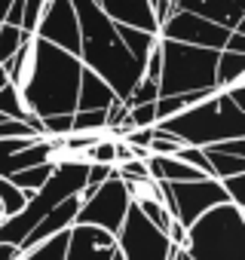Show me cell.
<instances>
[{
  "label": "cell",
  "instance_id": "6da1fadb",
  "mask_svg": "<svg viewBox=\"0 0 245 260\" xmlns=\"http://www.w3.org/2000/svg\"><path fill=\"white\" fill-rule=\"evenodd\" d=\"M83 61L46 40H31V74L19 89L22 104L37 119L74 116Z\"/></svg>",
  "mask_w": 245,
  "mask_h": 260
},
{
  "label": "cell",
  "instance_id": "7a4b0ae2",
  "mask_svg": "<svg viewBox=\"0 0 245 260\" xmlns=\"http://www.w3.org/2000/svg\"><path fill=\"white\" fill-rule=\"evenodd\" d=\"M242 125H245V110L236 107L227 98V92H218L181 110L178 116L157 122L160 132L172 135L181 147H211L221 141L242 138Z\"/></svg>",
  "mask_w": 245,
  "mask_h": 260
},
{
  "label": "cell",
  "instance_id": "3957f363",
  "mask_svg": "<svg viewBox=\"0 0 245 260\" xmlns=\"http://www.w3.org/2000/svg\"><path fill=\"white\" fill-rule=\"evenodd\" d=\"M86 169H89L86 159H62V162H55V172H52L49 181L28 199V205H25L16 217L0 220V242L19 248L22 239H25L55 205H62L65 199L80 196V193L86 190Z\"/></svg>",
  "mask_w": 245,
  "mask_h": 260
},
{
  "label": "cell",
  "instance_id": "277c9868",
  "mask_svg": "<svg viewBox=\"0 0 245 260\" xmlns=\"http://www.w3.org/2000/svg\"><path fill=\"white\" fill-rule=\"evenodd\" d=\"M242 230L245 211L224 202L187 226V242L181 251L190 260H242Z\"/></svg>",
  "mask_w": 245,
  "mask_h": 260
},
{
  "label": "cell",
  "instance_id": "5b68a950",
  "mask_svg": "<svg viewBox=\"0 0 245 260\" xmlns=\"http://www.w3.org/2000/svg\"><path fill=\"white\" fill-rule=\"evenodd\" d=\"M160 49H163L160 98L215 89L218 52L196 49V46H184V43H175V40H160Z\"/></svg>",
  "mask_w": 245,
  "mask_h": 260
},
{
  "label": "cell",
  "instance_id": "8992f818",
  "mask_svg": "<svg viewBox=\"0 0 245 260\" xmlns=\"http://www.w3.org/2000/svg\"><path fill=\"white\" fill-rule=\"evenodd\" d=\"M80 61H83V68H89L95 77H101L119 101H126L129 92H132V89L138 86V80L144 77V64L135 61L119 40H113V43H92V40H83V43H80Z\"/></svg>",
  "mask_w": 245,
  "mask_h": 260
},
{
  "label": "cell",
  "instance_id": "52a82bcc",
  "mask_svg": "<svg viewBox=\"0 0 245 260\" xmlns=\"http://www.w3.org/2000/svg\"><path fill=\"white\" fill-rule=\"evenodd\" d=\"M160 202L169 211L172 220H178L184 230L193 226L205 211L230 202L221 181L215 178H202V181H190V184H160Z\"/></svg>",
  "mask_w": 245,
  "mask_h": 260
},
{
  "label": "cell",
  "instance_id": "ba28073f",
  "mask_svg": "<svg viewBox=\"0 0 245 260\" xmlns=\"http://www.w3.org/2000/svg\"><path fill=\"white\" fill-rule=\"evenodd\" d=\"M132 205V196L126 190L116 175L110 181H104L101 187H95L89 196L80 199V211L74 217V223H83V226H98L110 236L119 233L122 220H126V211Z\"/></svg>",
  "mask_w": 245,
  "mask_h": 260
},
{
  "label": "cell",
  "instance_id": "9c48e42d",
  "mask_svg": "<svg viewBox=\"0 0 245 260\" xmlns=\"http://www.w3.org/2000/svg\"><path fill=\"white\" fill-rule=\"evenodd\" d=\"M175 251L178 248L169 245L166 233H160L132 202L116 233V254L122 260H172Z\"/></svg>",
  "mask_w": 245,
  "mask_h": 260
},
{
  "label": "cell",
  "instance_id": "30bf717a",
  "mask_svg": "<svg viewBox=\"0 0 245 260\" xmlns=\"http://www.w3.org/2000/svg\"><path fill=\"white\" fill-rule=\"evenodd\" d=\"M160 40H175V43H184V46H196V49H211V52H221L230 31L215 25V22H205L199 16H190V13H172L160 31H157Z\"/></svg>",
  "mask_w": 245,
  "mask_h": 260
},
{
  "label": "cell",
  "instance_id": "8fae6325",
  "mask_svg": "<svg viewBox=\"0 0 245 260\" xmlns=\"http://www.w3.org/2000/svg\"><path fill=\"white\" fill-rule=\"evenodd\" d=\"M34 37L80 58V43L83 40H80V25H77V13L71 7V0H46L40 22L34 28Z\"/></svg>",
  "mask_w": 245,
  "mask_h": 260
},
{
  "label": "cell",
  "instance_id": "7c38bea8",
  "mask_svg": "<svg viewBox=\"0 0 245 260\" xmlns=\"http://www.w3.org/2000/svg\"><path fill=\"white\" fill-rule=\"evenodd\" d=\"M113 251H116V236H110L98 226L74 223L68 230L65 260H110Z\"/></svg>",
  "mask_w": 245,
  "mask_h": 260
},
{
  "label": "cell",
  "instance_id": "4fadbf2b",
  "mask_svg": "<svg viewBox=\"0 0 245 260\" xmlns=\"http://www.w3.org/2000/svg\"><path fill=\"white\" fill-rule=\"evenodd\" d=\"M172 13H190L227 31H236L245 22V10L236 0H172Z\"/></svg>",
  "mask_w": 245,
  "mask_h": 260
},
{
  "label": "cell",
  "instance_id": "5bb4252c",
  "mask_svg": "<svg viewBox=\"0 0 245 260\" xmlns=\"http://www.w3.org/2000/svg\"><path fill=\"white\" fill-rule=\"evenodd\" d=\"M95 7L113 22V25H126V28H138L147 34H157L160 25L154 19V10L147 0H95Z\"/></svg>",
  "mask_w": 245,
  "mask_h": 260
},
{
  "label": "cell",
  "instance_id": "9a60e30c",
  "mask_svg": "<svg viewBox=\"0 0 245 260\" xmlns=\"http://www.w3.org/2000/svg\"><path fill=\"white\" fill-rule=\"evenodd\" d=\"M77 211H80V196H74V199H65L62 205H55L25 239H22V245H19V254H28L31 248H37V245H43L46 239H52V236H58V233H68L71 226H74V217H77Z\"/></svg>",
  "mask_w": 245,
  "mask_h": 260
},
{
  "label": "cell",
  "instance_id": "2e32d148",
  "mask_svg": "<svg viewBox=\"0 0 245 260\" xmlns=\"http://www.w3.org/2000/svg\"><path fill=\"white\" fill-rule=\"evenodd\" d=\"M113 101H119L113 92H110V86L101 80V77H95L89 68H83V74H80V89H77V110H107ZM74 110V113H77Z\"/></svg>",
  "mask_w": 245,
  "mask_h": 260
},
{
  "label": "cell",
  "instance_id": "e0dca14e",
  "mask_svg": "<svg viewBox=\"0 0 245 260\" xmlns=\"http://www.w3.org/2000/svg\"><path fill=\"white\" fill-rule=\"evenodd\" d=\"M242 77H245V55L221 49L218 52V64H215V89L224 92V89L242 83Z\"/></svg>",
  "mask_w": 245,
  "mask_h": 260
},
{
  "label": "cell",
  "instance_id": "ac0fdd59",
  "mask_svg": "<svg viewBox=\"0 0 245 260\" xmlns=\"http://www.w3.org/2000/svg\"><path fill=\"white\" fill-rule=\"evenodd\" d=\"M113 31H116V40L126 46V52L135 61L144 64V58L150 55V49L157 43V34H147V31H138V28H126V25H113Z\"/></svg>",
  "mask_w": 245,
  "mask_h": 260
},
{
  "label": "cell",
  "instance_id": "d6986e66",
  "mask_svg": "<svg viewBox=\"0 0 245 260\" xmlns=\"http://www.w3.org/2000/svg\"><path fill=\"white\" fill-rule=\"evenodd\" d=\"M202 153L208 159V169H211V178L215 181H224V178H233V175H245V156L221 153L215 147H202Z\"/></svg>",
  "mask_w": 245,
  "mask_h": 260
},
{
  "label": "cell",
  "instance_id": "ffe728a7",
  "mask_svg": "<svg viewBox=\"0 0 245 260\" xmlns=\"http://www.w3.org/2000/svg\"><path fill=\"white\" fill-rule=\"evenodd\" d=\"M55 172V162H43V166H31V169H25V172H16L13 178H7V181H13L22 193H28V196H34L46 181H49V175Z\"/></svg>",
  "mask_w": 245,
  "mask_h": 260
},
{
  "label": "cell",
  "instance_id": "44dd1931",
  "mask_svg": "<svg viewBox=\"0 0 245 260\" xmlns=\"http://www.w3.org/2000/svg\"><path fill=\"white\" fill-rule=\"evenodd\" d=\"M28 193H22L13 181H7V178H0V220H7V217H16L25 205H28Z\"/></svg>",
  "mask_w": 245,
  "mask_h": 260
},
{
  "label": "cell",
  "instance_id": "7402d4cb",
  "mask_svg": "<svg viewBox=\"0 0 245 260\" xmlns=\"http://www.w3.org/2000/svg\"><path fill=\"white\" fill-rule=\"evenodd\" d=\"M65 248H68V233H58V236L46 239L43 245L31 248L28 254H22L19 260H65Z\"/></svg>",
  "mask_w": 245,
  "mask_h": 260
},
{
  "label": "cell",
  "instance_id": "603a6c76",
  "mask_svg": "<svg viewBox=\"0 0 245 260\" xmlns=\"http://www.w3.org/2000/svg\"><path fill=\"white\" fill-rule=\"evenodd\" d=\"M0 113L10 116V119H19V122L28 119V110H25V104H22V95H19V89H16L13 83L0 86Z\"/></svg>",
  "mask_w": 245,
  "mask_h": 260
},
{
  "label": "cell",
  "instance_id": "cb8c5ba5",
  "mask_svg": "<svg viewBox=\"0 0 245 260\" xmlns=\"http://www.w3.org/2000/svg\"><path fill=\"white\" fill-rule=\"evenodd\" d=\"M25 40H28V34H22V28H13V25L0 22V64H4L7 58H13Z\"/></svg>",
  "mask_w": 245,
  "mask_h": 260
},
{
  "label": "cell",
  "instance_id": "d4e9b609",
  "mask_svg": "<svg viewBox=\"0 0 245 260\" xmlns=\"http://www.w3.org/2000/svg\"><path fill=\"white\" fill-rule=\"evenodd\" d=\"M160 98V86L154 83V80H138V86L129 92V98L126 101H122V104H126V107H138V104H154Z\"/></svg>",
  "mask_w": 245,
  "mask_h": 260
},
{
  "label": "cell",
  "instance_id": "484cf974",
  "mask_svg": "<svg viewBox=\"0 0 245 260\" xmlns=\"http://www.w3.org/2000/svg\"><path fill=\"white\" fill-rule=\"evenodd\" d=\"M113 138H101V141H95L86 153H83V159L86 162H98V166H116V156H113Z\"/></svg>",
  "mask_w": 245,
  "mask_h": 260
},
{
  "label": "cell",
  "instance_id": "4316f807",
  "mask_svg": "<svg viewBox=\"0 0 245 260\" xmlns=\"http://www.w3.org/2000/svg\"><path fill=\"white\" fill-rule=\"evenodd\" d=\"M221 187H224V193H227L230 205H236V208H245V175L224 178V181H221Z\"/></svg>",
  "mask_w": 245,
  "mask_h": 260
},
{
  "label": "cell",
  "instance_id": "83f0119b",
  "mask_svg": "<svg viewBox=\"0 0 245 260\" xmlns=\"http://www.w3.org/2000/svg\"><path fill=\"white\" fill-rule=\"evenodd\" d=\"M157 104V101H154ZM154 104H138V107H129V119L135 128H154L157 125V107Z\"/></svg>",
  "mask_w": 245,
  "mask_h": 260
},
{
  "label": "cell",
  "instance_id": "f1b7e54d",
  "mask_svg": "<svg viewBox=\"0 0 245 260\" xmlns=\"http://www.w3.org/2000/svg\"><path fill=\"white\" fill-rule=\"evenodd\" d=\"M160 74H163V49H160V37H157L150 55L144 58V80H154L160 86Z\"/></svg>",
  "mask_w": 245,
  "mask_h": 260
},
{
  "label": "cell",
  "instance_id": "f546056e",
  "mask_svg": "<svg viewBox=\"0 0 245 260\" xmlns=\"http://www.w3.org/2000/svg\"><path fill=\"white\" fill-rule=\"evenodd\" d=\"M224 49H227V52H239V55H245V28L230 31V37H227Z\"/></svg>",
  "mask_w": 245,
  "mask_h": 260
},
{
  "label": "cell",
  "instance_id": "4dcf8cb0",
  "mask_svg": "<svg viewBox=\"0 0 245 260\" xmlns=\"http://www.w3.org/2000/svg\"><path fill=\"white\" fill-rule=\"evenodd\" d=\"M22 254H19V248L16 245H4L0 242V260H19Z\"/></svg>",
  "mask_w": 245,
  "mask_h": 260
},
{
  "label": "cell",
  "instance_id": "1f68e13d",
  "mask_svg": "<svg viewBox=\"0 0 245 260\" xmlns=\"http://www.w3.org/2000/svg\"><path fill=\"white\" fill-rule=\"evenodd\" d=\"M10 7H13V0H0V22H4V16H7Z\"/></svg>",
  "mask_w": 245,
  "mask_h": 260
},
{
  "label": "cell",
  "instance_id": "d6a6232c",
  "mask_svg": "<svg viewBox=\"0 0 245 260\" xmlns=\"http://www.w3.org/2000/svg\"><path fill=\"white\" fill-rule=\"evenodd\" d=\"M172 260H190V257H187V254H184V251H181V248H178V251H175V254H172Z\"/></svg>",
  "mask_w": 245,
  "mask_h": 260
},
{
  "label": "cell",
  "instance_id": "836d02e7",
  "mask_svg": "<svg viewBox=\"0 0 245 260\" xmlns=\"http://www.w3.org/2000/svg\"><path fill=\"white\" fill-rule=\"evenodd\" d=\"M110 260H122V257H119V254H116V251H113V257H110Z\"/></svg>",
  "mask_w": 245,
  "mask_h": 260
},
{
  "label": "cell",
  "instance_id": "e575fe53",
  "mask_svg": "<svg viewBox=\"0 0 245 260\" xmlns=\"http://www.w3.org/2000/svg\"><path fill=\"white\" fill-rule=\"evenodd\" d=\"M236 4H242V0H236Z\"/></svg>",
  "mask_w": 245,
  "mask_h": 260
}]
</instances>
